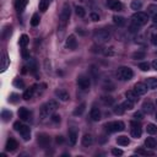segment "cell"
<instances>
[{
    "instance_id": "6da1fadb",
    "label": "cell",
    "mask_w": 157,
    "mask_h": 157,
    "mask_svg": "<svg viewBox=\"0 0 157 157\" xmlns=\"http://www.w3.org/2000/svg\"><path fill=\"white\" fill-rule=\"evenodd\" d=\"M58 109V102L54 101V100H50L48 101L47 103H44L41 108V118L44 119V118H48L49 115H52L55 111Z\"/></svg>"
},
{
    "instance_id": "7a4b0ae2",
    "label": "cell",
    "mask_w": 157,
    "mask_h": 157,
    "mask_svg": "<svg viewBox=\"0 0 157 157\" xmlns=\"http://www.w3.org/2000/svg\"><path fill=\"white\" fill-rule=\"evenodd\" d=\"M70 6L69 4H64V6H63L61 9V12H60V16H59V27L60 28H64L68 22H69V19H70Z\"/></svg>"
},
{
    "instance_id": "3957f363",
    "label": "cell",
    "mask_w": 157,
    "mask_h": 157,
    "mask_svg": "<svg viewBox=\"0 0 157 157\" xmlns=\"http://www.w3.org/2000/svg\"><path fill=\"white\" fill-rule=\"evenodd\" d=\"M117 76H118V79L121 80V81H129V80L133 79L134 71H133L130 68H128V67H121V68L118 69Z\"/></svg>"
},
{
    "instance_id": "277c9868",
    "label": "cell",
    "mask_w": 157,
    "mask_h": 157,
    "mask_svg": "<svg viewBox=\"0 0 157 157\" xmlns=\"http://www.w3.org/2000/svg\"><path fill=\"white\" fill-rule=\"evenodd\" d=\"M104 128L108 133H117V131H123L125 129V124L120 120L118 121H109L104 125Z\"/></svg>"
},
{
    "instance_id": "5b68a950",
    "label": "cell",
    "mask_w": 157,
    "mask_h": 157,
    "mask_svg": "<svg viewBox=\"0 0 157 157\" xmlns=\"http://www.w3.org/2000/svg\"><path fill=\"white\" fill-rule=\"evenodd\" d=\"M93 38L96 39L97 43H106L109 41L111 36L108 33V31H106V29H97V31H95V33H93Z\"/></svg>"
},
{
    "instance_id": "8992f818",
    "label": "cell",
    "mask_w": 157,
    "mask_h": 157,
    "mask_svg": "<svg viewBox=\"0 0 157 157\" xmlns=\"http://www.w3.org/2000/svg\"><path fill=\"white\" fill-rule=\"evenodd\" d=\"M147 20H148V16L147 14L145 12H141V11H138L133 15V23H136L138 26H144L147 23Z\"/></svg>"
},
{
    "instance_id": "52a82bcc",
    "label": "cell",
    "mask_w": 157,
    "mask_h": 157,
    "mask_svg": "<svg viewBox=\"0 0 157 157\" xmlns=\"http://www.w3.org/2000/svg\"><path fill=\"white\" fill-rule=\"evenodd\" d=\"M130 127H131V136L135 138V139L141 138V134H142L141 125L139 123H136V121H131L130 123Z\"/></svg>"
},
{
    "instance_id": "ba28073f",
    "label": "cell",
    "mask_w": 157,
    "mask_h": 157,
    "mask_svg": "<svg viewBox=\"0 0 157 157\" xmlns=\"http://www.w3.org/2000/svg\"><path fill=\"white\" fill-rule=\"evenodd\" d=\"M77 85L81 90H88L90 88V85H91V81H90V77L85 76V75H81L77 77Z\"/></svg>"
},
{
    "instance_id": "9c48e42d",
    "label": "cell",
    "mask_w": 157,
    "mask_h": 157,
    "mask_svg": "<svg viewBox=\"0 0 157 157\" xmlns=\"http://www.w3.org/2000/svg\"><path fill=\"white\" fill-rule=\"evenodd\" d=\"M107 6L113 11H121L123 10V4L119 0H107Z\"/></svg>"
},
{
    "instance_id": "30bf717a",
    "label": "cell",
    "mask_w": 157,
    "mask_h": 157,
    "mask_svg": "<svg viewBox=\"0 0 157 157\" xmlns=\"http://www.w3.org/2000/svg\"><path fill=\"white\" fill-rule=\"evenodd\" d=\"M37 141H38V144H39L41 147L46 148V147H48L49 144H50V138H49V135H47V134H39L38 138H37Z\"/></svg>"
},
{
    "instance_id": "8fae6325",
    "label": "cell",
    "mask_w": 157,
    "mask_h": 157,
    "mask_svg": "<svg viewBox=\"0 0 157 157\" xmlns=\"http://www.w3.org/2000/svg\"><path fill=\"white\" fill-rule=\"evenodd\" d=\"M65 47H67L68 49H70V50H75V49H76V47H77V41H76V38H75L74 35H71V36H69V37L67 38Z\"/></svg>"
},
{
    "instance_id": "7c38bea8",
    "label": "cell",
    "mask_w": 157,
    "mask_h": 157,
    "mask_svg": "<svg viewBox=\"0 0 157 157\" xmlns=\"http://www.w3.org/2000/svg\"><path fill=\"white\" fill-rule=\"evenodd\" d=\"M134 91L138 93L139 96H142L147 92V85L146 84H142V82H138L135 86H134Z\"/></svg>"
},
{
    "instance_id": "4fadbf2b",
    "label": "cell",
    "mask_w": 157,
    "mask_h": 157,
    "mask_svg": "<svg viewBox=\"0 0 157 157\" xmlns=\"http://www.w3.org/2000/svg\"><path fill=\"white\" fill-rule=\"evenodd\" d=\"M19 133L21 134V136L23 138L25 141H28L31 139V130H29V128L27 127V125H22L21 129L19 130Z\"/></svg>"
},
{
    "instance_id": "5bb4252c",
    "label": "cell",
    "mask_w": 157,
    "mask_h": 157,
    "mask_svg": "<svg viewBox=\"0 0 157 157\" xmlns=\"http://www.w3.org/2000/svg\"><path fill=\"white\" fill-rule=\"evenodd\" d=\"M5 147H6L8 151H15L19 147V144H17V141L14 138H9L8 141H6V146Z\"/></svg>"
},
{
    "instance_id": "9a60e30c",
    "label": "cell",
    "mask_w": 157,
    "mask_h": 157,
    "mask_svg": "<svg viewBox=\"0 0 157 157\" xmlns=\"http://www.w3.org/2000/svg\"><path fill=\"white\" fill-rule=\"evenodd\" d=\"M29 115H31V113H29V111H28L27 108L21 107V108L19 109V118H20L21 120H28V119H29Z\"/></svg>"
},
{
    "instance_id": "2e32d148",
    "label": "cell",
    "mask_w": 157,
    "mask_h": 157,
    "mask_svg": "<svg viewBox=\"0 0 157 157\" xmlns=\"http://www.w3.org/2000/svg\"><path fill=\"white\" fill-rule=\"evenodd\" d=\"M36 87H37V85H35V86H32L31 88H27L25 92H23V100H26V101H28V100H31L33 97V95H35V91H36Z\"/></svg>"
},
{
    "instance_id": "e0dca14e",
    "label": "cell",
    "mask_w": 157,
    "mask_h": 157,
    "mask_svg": "<svg viewBox=\"0 0 157 157\" xmlns=\"http://www.w3.org/2000/svg\"><path fill=\"white\" fill-rule=\"evenodd\" d=\"M125 96H127V100H129L131 102H138L139 101V95L133 90H129V91L125 92Z\"/></svg>"
},
{
    "instance_id": "ac0fdd59",
    "label": "cell",
    "mask_w": 157,
    "mask_h": 157,
    "mask_svg": "<svg viewBox=\"0 0 157 157\" xmlns=\"http://www.w3.org/2000/svg\"><path fill=\"white\" fill-rule=\"evenodd\" d=\"M55 96L61 101H68L69 100V93L65 90H56L55 91Z\"/></svg>"
},
{
    "instance_id": "d6986e66",
    "label": "cell",
    "mask_w": 157,
    "mask_h": 157,
    "mask_svg": "<svg viewBox=\"0 0 157 157\" xmlns=\"http://www.w3.org/2000/svg\"><path fill=\"white\" fill-rule=\"evenodd\" d=\"M27 3H28V0H15V9H16L19 12H21V11L25 10Z\"/></svg>"
},
{
    "instance_id": "ffe728a7",
    "label": "cell",
    "mask_w": 157,
    "mask_h": 157,
    "mask_svg": "<svg viewBox=\"0 0 157 157\" xmlns=\"http://www.w3.org/2000/svg\"><path fill=\"white\" fill-rule=\"evenodd\" d=\"M91 118L93 121H98L101 119V111L97 107H92L91 109Z\"/></svg>"
},
{
    "instance_id": "44dd1931",
    "label": "cell",
    "mask_w": 157,
    "mask_h": 157,
    "mask_svg": "<svg viewBox=\"0 0 157 157\" xmlns=\"http://www.w3.org/2000/svg\"><path fill=\"white\" fill-rule=\"evenodd\" d=\"M142 111H144L145 113H147V114H151V113H153V111H155V106H153L150 101H146V102H144V104H142Z\"/></svg>"
},
{
    "instance_id": "7402d4cb",
    "label": "cell",
    "mask_w": 157,
    "mask_h": 157,
    "mask_svg": "<svg viewBox=\"0 0 157 157\" xmlns=\"http://www.w3.org/2000/svg\"><path fill=\"white\" fill-rule=\"evenodd\" d=\"M9 65H10V59H9L8 54L4 53L3 54V58H2V71H5Z\"/></svg>"
},
{
    "instance_id": "603a6c76",
    "label": "cell",
    "mask_w": 157,
    "mask_h": 157,
    "mask_svg": "<svg viewBox=\"0 0 157 157\" xmlns=\"http://www.w3.org/2000/svg\"><path fill=\"white\" fill-rule=\"evenodd\" d=\"M12 28H11V26H5L4 27V29H3V32H2V38L3 39H8V38H10V36H11V32H12V31H11Z\"/></svg>"
},
{
    "instance_id": "cb8c5ba5",
    "label": "cell",
    "mask_w": 157,
    "mask_h": 157,
    "mask_svg": "<svg viewBox=\"0 0 157 157\" xmlns=\"http://www.w3.org/2000/svg\"><path fill=\"white\" fill-rule=\"evenodd\" d=\"M117 144L120 146H128L130 144V140L128 136H119L117 138Z\"/></svg>"
},
{
    "instance_id": "d4e9b609",
    "label": "cell",
    "mask_w": 157,
    "mask_h": 157,
    "mask_svg": "<svg viewBox=\"0 0 157 157\" xmlns=\"http://www.w3.org/2000/svg\"><path fill=\"white\" fill-rule=\"evenodd\" d=\"M93 144V138L90 134H85L82 138V145L84 146H91Z\"/></svg>"
},
{
    "instance_id": "484cf974",
    "label": "cell",
    "mask_w": 157,
    "mask_h": 157,
    "mask_svg": "<svg viewBox=\"0 0 157 157\" xmlns=\"http://www.w3.org/2000/svg\"><path fill=\"white\" fill-rule=\"evenodd\" d=\"M146 85H147L148 88L156 90L157 88V79L156 77H148V79H146Z\"/></svg>"
},
{
    "instance_id": "4316f807",
    "label": "cell",
    "mask_w": 157,
    "mask_h": 157,
    "mask_svg": "<svg viewBox=\"0 0 157 157\" xmlns=\"http://www.w3.org/2000/svg\"><path fill=\"white\" fill-rule=\"evenodd\" d=\"M69 141H70V145L74 146L77 141V133L75 130H70L69 131Z\"/></svg>"
},
{
    "instance_id": "83f0119b",
    "label": "cell",
    "mask_w": 157,
    "mask_h": 157,
    "mask_svg": "<svg viewBox=\"0 0 157 157\" xmlns=\"http://www.w3.org/2000/svg\"><path fill=\"white\" fill-rule=\"evenodd\" d=\"M113 22L117 25V26H124L125 25V19L124 17H121V16H113Z\"/></svg>"
},
{
    "instance_id": "f1b7e54d",
    "label": "cell",
    "mask_w": 157,
    "mask_h": 157,
    "mask_svg": "<svg viewBox=\"0 0 157 157\" xmlns=\"http://www.w3.org/2000/svg\"><path fill=\"white\" fill-rule=\"evenodd\" d=\"M145 146L148 148H155L156 147V140L153 138H147L145 140Z\"/></svg>"
},
{
    "instance_id": "f546056e",
    "label": "cell",
    "mask_w": 157,
    "mask_h": 157,
    "mask_svg": "<svg viewBox=\"0 0 157 157\" xmlns=\"http://www.w3.org/2000/svg\"><path fill=\"white\" fill-rule=\"evenodd\" d=\"M146 131H147L148 134H151V135L157 134V127H156L155 124L150 123V124H147V127H146Z\"/></svg>"
},
{
    "instance_id": "4dcf8cb0",
    "label": "cell",
    "mask_w": 157,
    "mask_h": 157,
    "mask_svg": "<svg viewBox=\"0 0 157 157\" xmlns=\"http://www.w3.org/2000/svg\"><path fill=\"white\" fill-rule=\"evenodd\" d=\"M130 8L133 9V10H140L141 8H142V3L140 2V0H133L131 2V4H130Z\"/></svg>"
},
{
    "instance_id": "1f68e13d",
    "label": "cell",
    "mask_w": 157,
    "mask_h": 157,
    "mask_svg": "<svg viewBox=\"0 0 157 157\" xmlns=\"http://www.w3.org/2000/svg\"><path fill=\"white\" fill-rule=\"evenodd\" d=\"M50 2H52V0H41V2H39V10L46 11V10L48 9Z\"/></svg>"
},
{
    "instance_id": "d6a6232c",
    "label": "cell",
    "mask_w": 157,
    "mask_h": 157,
    "mask_svg": "<svg viewBox=\"0 0 157 157\" xmlns=\"http://www.w3.org/2000/svg\"><path fill=\"white\" fill-rule=\"evenodd\" d=\"M11 117H12V113H11L10 111L4 109V111L2 112V118H3V120H4V121H9V120L11 119Z\"/></svg>"
},
{
    "instance_id": "836d02e7",
    "label": "cell",
    "mask_w": 157,
    "mask_h": 157,
    "mask_svg": "<svg viewBox=\"0 0 157 157\" xmlns=\"http://www.w3.org/2000/svg\"><path fill=\"white\" fill-rule=\"evenodd\" d=\"M28 42H29V38H28V36H27V35H22V36L20 37V42H19V43H20V46H21V47H23V48H25V47L28 44Z\"/></svg>"
},
{
    "instance_id": "e575fe53",
    "label": "cell",
    "mask_w": 157,
    "mask_h": 157,
    "mask_svg": "<svg viewBox=\"0 0 157 157\" xmlns=\"http://www.w3.org/2000/svg\"><path fill=\"white\" fill-rule=\"evenodd\" d=\"M85 107H86L85 103H81L80 106H77L76 109L74 111V115H81V114L85 112Z\"/></svg>"
},
{
    "instance_id": "d590c367",
    "label": "cell",
    "mask_w": 157,
    "mask_h": 157,
    "mask_svg": "<svg viewBox=\"0 0 157 157\" xmlns=\"http://www.w3.org/2000/svg\"><path fill=\"white\" fill-rule=\"evenodd\" d=\"M102 102L106 104V106H112L114 103V98L111 97V96H103L102 97Z\"/></svg>"
},
{
    "instance_id": "8d00e7d4",
    "label": "cell",
    "mask_w": 157,
    "mask_h": 157,
    "mask_svg": "<svg viewBox=\"0 0 157 157\" xmlns=\"http://www.w3.org/2000/svg\"><path fill=\"white\" fill-rule=\"evenodd\" d=\"M121 104H123V107H124L125 111H130V109H133V107H134V102H131V101H129V100L124 101Z\"/></svg>"
},
{
    "instance_id": "74e56055",
    "label": "cell",
    "mask_w": 157,
    "mask_h": 157,
    "mask_svg": "<svg viewBox=\"0 0 157 157\" xmlns=\"http://www.w3.org/2000/svg\"><path fill=\"white\" fill-rule=\"evenodd\" d=\"M39 15L38 14H35L33 16H32V19H31V25H32L33 27H36V26H38L39 25Z\"/></svg>"
},
{
    "instance_id": "f35d334b",
    "label": "cell",
    "mask_w": 157,
    "mask_h": 157,
    "mask_svg": "<svg viewBox=\"0 0 157 157\" xmlns=\"http://www.w3.org/2000/svg\"><path fill=\"white\" fill-rule=\"evenodd\" d=\"M75 12H76V15L79 17H85V15H86V11H85V9L82 6H76L75 8Z\"/></svg>"
},
{
    "instance_id": "ab89813d",
    "label": "cell",
    "mask_w": 157,
    "mask_h": 157,
    "mask_svg": "<svg viewBox=\"0 0 157 157\" xmlns=\"http://www.w3.org/2000/svg\"><path fill=\"white\" fill-rule=\"evenodd\" d=\"M124 112H125V109H124L123 104H120V106H115V107H114V113H115V114L121 115Z\"/></svg>"
},
{
    "instance_id": "60d3db41",
    "label": "cell",
    "mask_w": 157,
    "mask_h": 157,
    "mask_svg": "<svg viewBox=\"0 0 157 157\" xmlns=\"http://www.w3.org/2000/svg\"><path fill=\"white\" fill-rule=\"evenodd\" d=\"M14 86L19 87V88H23L25 87V82L21 80V79H15L14 80Z\"/></svg>"
},
{
    "instance_id": "b9f144b4",
    "label": "cell",
    "mask_w": 157,
    "mask_h": 157,
    "mask_svg": "<svg viewBox=\"0 0 157 157\" xmlns=\"http://www.w3.org/2000/svg\"><path fill=\"white\" fill-rule=\"evenodd\" d=\"M139 68L142 70V71H148L150 70V64H148V63H140V64H139Z\"/></svg>"
},
{
    "instance_id": "7bdbcfd3",
    "label": "cell",
    "mask_w": 157,
    "mask_h": 157,
    "mask_svg": "<svg viewBox=\"0 0 157 157\" xmlns=\"http://www.w3.org/2000/svg\"><path fill=\"white\" fill-rule=\"evenodd\" d=\"M19 98H20V96H19V95H16V93H11L10 97H9V102H11V103H16V102L19 101Z\"/></svg>"
},
{
    "instance_id": "ee69618b",
    "label": "cell",
    "mask_w": 157,
    "mask_h": 157,
    "mask_svg": "<svg viewBox=\"0 0 157 157\" xmlns=\"http://www.w3.org/2000/svg\"><path fill=\"white\" fill-rule=\"evenodd\" d=\"M145 52H135L134 54H133V58L134 59H144L145 58Z\"/></svg>"
},
{
    "instance_id": "f6af8a7d",
    "label": "cell",
    "mask_w": 157,
    "mask_h": 157,
    "mask_svg": "<svg viewBox=\"0 0 157 157\" xmlns=\"http://www.w3.org/2000/svg\"><path fill=\"white\" fill-rule=\"evenodd\" d=\"M136 153H139V155H142V156H152V155H153L152 152H150V151H146V150H144V148H139V150H136Z\"/></svg>"
},
{
    "instance_id": "bcb514c9",
    "label": "cell",
    "mask_w": 157,
    "mask_h": 157,
    "mask_svg": "<svg viewBox=\"0 0 157 157\" xmlns=\"http://www.w3.org/2000/svg\"><path fill=\"white\" fill-rule=\"evenodd\" d=\"M147 12L151 14L152 16H153L155 14H157V5H150V6L147 8Z\"/></svg>"
},
{
    "instance_id": "7dc6e473",
    "label": "cell",
    "mask_w": 157,
    "mask_h": 157,
    "mask_svg": "<svg viewBox=\"0 0 157 157\" xmlns=\"http://www.w3.org/2000/svg\"><path fill=\"white\" fill-rule=\"evenodd\" d=\"M134 118H135V120H141V119L144 118L142 112H135V113H134Z\"/></svg>"
},
{
    "instance_id": "c3c4849f",
    "label": "cell",
    "mask_w": 157,
    "mask_h": 157,
    "mask_svg": "<svg viewBox=\"0 0 157 157\" xmlns=\"http://www.w3.org/2000/svg\"><path fill=\"white\" fill-rule=\"evenodd\" d=\"M112 155H114V156H121L123 155V151L120 148H113L112 150Z\"/></svg>"
},
{
    "instance_id": "681fc988",
    "label": "cell",
    "mask_w": 157,
    "mask_h": 157,
    "mask_svg": "<svg viewBox=\"0 0 157 157\" xmlns=\"http://www.w3.org/2000/svg\"><path fill=\"white\" fill-rule=\"evenodd\" d=\"M21 127H22V124H21V121H20V120L14 123V129H15L16 131H19V130L21 129Z\"/></svg>"
},
{
    "instance_id": "f907efd6",
    "label": "cell",
    "mask_w": 157,
    "mask_h": 157,
    "mask_svg": "<svg viewBox=\"0 0 157 157\" xmlns=\"http://www.w3.org/2000/svg\"><path fill=\"white\" fill-rule=\"evenodd\" d=\"M91 20H92V21H98V20H100L98 14H96V12H92V14H91Z\"/></svg>"
},
{
    "instance_id": "816d5d0a",
    "label": "cell",
    "mask_w": 157,
    "mask_h": 157,
    "mask_svg": "<svg viewBox=\"0 0 157 157\" xmlns=\"http://www.w3.org/2000/svg\"><path fill=\"white\" fill-rule=\"evenodd\" d=\"M130 31H131V32H136V31H139V26H138L136 23L131 25V26H130Z\"/></svg>"
},
{
    "instance_id": "f5cc1de1",
    "label": "cell",
    "mask_w": 157,
    "mask_h": 157,
    "mask_svg": "<svg viewBox=\"0 0 157 157\" xmlns=\"http://www.w3.org/2000/svg\"><path fill=\"white\" fill-rule=\"evenodd\" d=\"M151 42H152V44L157 46V35H152L151 36Z\"/></svg>"
},
{
    "instance_id": "db71d44e",
    "label": "cell",
    "mask_w": 157,
    "mask_h": 157,
    "mask_svg": "<svg viewBox=\"0 0 157 157\" xmlns=\"http://www.w3.org/2000/svg\"><path fill=\"white\" fill-rule=\"evenodd\" d=\"M22 56H23V59H28V58H29V53H28L26 49H23V50H22Z\"/></svg>"
},
{
    "instance_id": "11a10c76",
    "label": "cell",
    "mask_w": 157,
    "mask_h": 157,
    "mask_svg": "<svg viewBox=\"0 0 157 157\" xmlns=\"http://www.w3.org/2000/svg\"><path fill=\"white\" fill-rule=\"evenodd\" d=\"M55 141H56V144H63L64 142V139H63V136H56Z\"/></svg>"
},
{
    "instance_id": "9f6ffc18",
    "label": "cell",
    "mask_w": 157,
    "mask_h": 157,
    "mask_svg": "<svg viewBox=\"0 0 157 157\" xmlns=\"http://www.w3.org/2000/svg\"><path fill=\"white\" fill-rule=\"evenodd\" d=\"M52 120H53L54 123H59V121H60V117H59V115H53Z\"/></svg>"
},
{
    "instance_id": "6f0895ef",
    "label": "cell",
    "mask_w": 157,
    "mask_h": 157,
    "mask_svg": "<svg viewBox=\"0 0 157 157\" xmlns=\"http://www.w3.org/2000/svg\"><path fill=\"white\" fill-rule=\"evenodd\" d=\"M151 65H152V69H155V70L157 71V59H155V60L152 61V64H151Z\"/></svg>"
},
{
    "instance_id": "680465c9",
    "label": "cell",
    "mask_w": 157,
    "mask_h": 157,
    "mask_svg": "<svg viewBox=\"0 0 157 157\" xmlns=\"http://www.w3.org/2000/svg\"><path fill=\"white\" fill-rule=\"evenodd\" d=\"M152 21H153L155 23H157V14H155V15L152 16Z\"/></svg>"
},
{
    "instance_id": "91938a15",
    "label": "cell",
    "mask_w": 157,
    "mask_h": 157,
    "mask_svg": "<svg viewBox=\"0 0 157 157\" xmlns=\"http://www.w3.org/2000/svg\"><path fill=\"white\" fill-rule=\"evenodd\" d=\"M156 119H157V113H156Z\"/></svg>"
},
{
    "instance_id": "94428289",
    "label": "cell",
    "mask_w": 157,
    "mask_h": 157,
    "mask_svg": "<svg viewBox=\"0 0 157 157\" xmlns=\"http://www.w3.org/2000/svg\"><path fill=\"white\" fill-rule=\"evenodd\" d=\"M156 2H157V0H156Z\"/></svg>"
}]
</instances>
